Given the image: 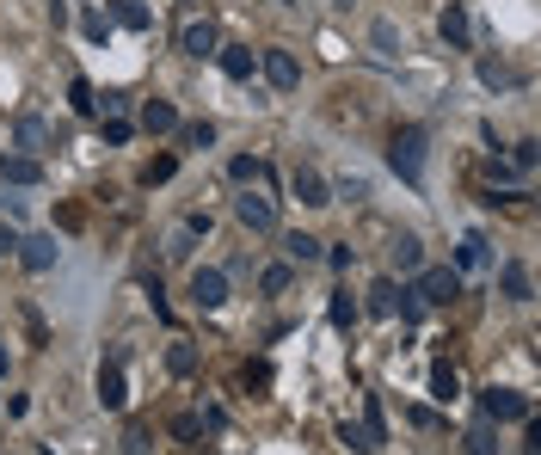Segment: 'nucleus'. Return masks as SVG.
Wrapping results in <instances>:
<instances>
[{
  "instance_id": "obj_1",
  "label": "nucleus",
  "mask_w": 541,
  "mask_h": 455,
  "mask_svg": "<svg viewBox=\"0 0 541 455\" xmlns=\"http://www.w3.org/2000/svg\"><path fill=\"white\" fill-rule=\"evenodd\" d=\"M412 296H418L425 308H443V302H455V296H462V271H455V265H431V271H418Z\"/></svg>"
},
{
  "instance_id": "obj_2",
  "label": "nucleus",
  "mask_w": 541,
  "mask_h": 455,
  "mask_svg": "<svg viewBox=\"0 0 541 455\" xmlns=\"http://www.w3.org/2000/svg\"><path fill=\"white\" fill-rule=\"evenodd\" d=\"M388 160H394V173H400L406 185H418V178H425V130H400L394 148H388Z\"/></svg>"
},
{
  "instance_id": "obj_3",
  "label": "nucleus",
  "mask_w": 541,
  "mask_h": 455,
  "mask_svg": "<svg viewBox=\"0 0 541 455\" xmlns=\"http://www.w3.org/2000/svg\"><path fill=\"white\" fill-rule=\"evenodd\" d=\"M234 215L246 222V228H252V234H270V228H277V204H270L265 191H252V185H246V191L234 197Z\"/></svg>"
},
{
  "instance_id": "obj_4",
  "label": "nucleus",
  "mask_w": 541,
  "mask_h": 455,
  "mask_svg": "<svg viewBox=\"0 0 541 455\" xmlns=\"http://www.w3.org/2000/svg\"><path fill=\"white\" fill-rule=\"evenodd\" d=\"M480 413L492 424H510V419H529V400H523L517 387H486V394H480Z\"/></svg>"
},
{
  "instance_id": "obj_5",
  "label": "nucleus",
  "mask_w": 541,
  "mask_h": 455,
  "mask_svg": "<svg viewBox=\"0 0 541 455\" xmlns=\"http://www.w3.org/2000/svg\"><path fill=\"white\" fill-rule=\"evenodd\" d=\"M289 197L307 204V210H326V204H333V185L314 173V167H289Z\"/></svg>"
},
{
  "instance_id": "obj_6",
  "label": "nucleus",
  "mask_w": 541,
  "mask_h": 455,
  "mask_svg": "<svg viewBox=\"0 0 541 455\" xmlns=\"http://www.w3.org/2000/svg\"><path fill=\"white\" fill-rule=\"evenodd\" d=\"M259 68H265V80L277 86V93H296V86H302V62H296L289 50H265Z\"/></svg>"
},
{
  "instance_id": "obj_7",
  "label": "nucleus",
  "mask_w": 541,
  "mask_h": 455,
  "mask_svg": "<svg viewBox=\"0 0 541 455\" xmlns=\"http://www.w3.org/2000/svg\"><path fill=\"white\" fill-rule=\"evenodd\" d=\"M191 302H197V308H222V302H228V278H222L215 265H197V271H191Z\"/></svg>"
},
{
  "instance_id": "obj_8",
  "label": "nucleus",
  "mask_w": 541,
  "mask_h": 455,
  "mask_svg": "<svg viewBox=\"0 0 541 455\" xmlns=\"http://www.w3.org/2000/svg\"><path fill=\"white\" fill-rule=\"evenodd\" d=\"M124 400H130V387H124V357L111 350V357H105V369H99V406H111V413H117Z\"/></svg>"
},
{
  "instance_id": "obj_9",
  "label": "nucleus",
  "mask_w": 541,
  "mask_h": 455,
  "mask_svg": "<svg viewBox=\"0 0 541 455\" xmlns=\"http://www.w3.org/2000/svg\"><path fill=\"white\" fill-rule=\"evenodd\" d=\"M19 259H25V271H56L62 246H56V234H32V241H19Z\"/></svg>"
},
{
  "instance_id": "obj_10",
  "label": "nucleus",
  "mask_w": 541,
  "mask_h": 455,
  "mask_svg": "<svg viewBox=\"0 0 541 455\" xmlns=\"http://www.w3.org/2000/svg\"><path fill=\"white\" fill-rule=\"evenodd\" d=\"M179 50H185V56H215V50H222V32H215L209 19H191V25L179 32Z\"/></svg>"
},
{
  "instance_id": "obj_11",
  "label": "nucleus",
  "mask_w": 541,
  "mask_h": 455,
  "mask_svg": "<svg viewBox=\"0 0 541 455\" xmlns=\"http://www.w3.org/2000/svg\"><path fill=\"white\" fill-rule=\"evenodd\" d=\"M437 32H443V43H449V50H468V6H462V0H449V6H443L437 13Z\"/></svg>"
},
{
  "instance_id": "obj_12",
  "label": "nucleus",
  "mask_w": 541,
  "mask_h": 455,
  "mask_svg": "<svg viewBox=\"0 0 541 455\" xmlns=\"http://www.w3.org/2000/svg\"><path fill=\"white\" fill-rule=\"evenodd\" d=\"M142 130H148V136H172V130H179V111H172L167 99H148V105H142Z\"/></svg>"
},
{
  "instance_id": "obj_13",
  "label": "nucleus",
  "mask_w": 541,
  "mask_h": 455,
  "mask_svg": "<svg viewBox=\"0 0 541 455\" xmlns=\"http://www.w3.org/2000/svg\"><path fill=\"white\" fill-rule=\"evenodd\" d=\"M215 56H222V74H228V80H252V50H246V43H222Z\"/></svg>"
},
{
  "instance_id": "obj_14",
  "label": "nucleus",
  "mask_w": 541,
  "mask_h": 455,
  "mask_svg": "<svg viewBox=\"0 0 541 455\" xmlns=\"http://www.w3.org/2000/svg\"><path fill=\"white\" fill-rule=\"evenodd\" d=\"M0 178H6V185H37L43 167H37L32 154H6V160H0Z\"/></svg>"
},
{
  "instance_id": "obj_15",
  "label": "nucleus",
  "mask_w": 541,
  "mask_h": 455,
  "mask_svg": "<svg viewBox=\"0 0 541 455\" xmlns=\"http://www.w3.org/2000/svg\"><path fill=\"white\" fill-rule=\"evenodd\" d=\"M13 141H19V148H25V154H43V148H50V130H43V123H37V117H19V123H13Z\"/></svg>"
},
{
  "instance_id": "obj_16",
  "label": "nucleus",
  "mask_w": 541,
  "mask_h": 455,
  "mask_svg": "<svg viewBox=\"0 0 541 455\" xmlns=\"http://www.w3.org/2000/svg\"><path fill=\"white\" fill-rule=\"evenodd\" d=\"M499 289H505L510 302H529V296H536V278H529L523 265H505V271H499Z\"/></svg>"
},
{
  "instance_id": "obj_17",
  "label": "nucleus",
  "mask_w": 541,
  "mask_h": 455,
  "mask_svg": "<svg viewBox=\"0 0 541 455\" xmlns=\"http://www.w3.org/2000/svg\"><path fill=\"white\" fill-rule=\"evenodd\" d=\"M431 400H443V406L462 400V376H455V363H437V369H431Z\"/></svg>"
},
{
  "instance_id": "obj_18",
  "label": "nucleus",
  "mask_w": 541,
  "mask_h": 455,
  "mask_svg": "<svg viewBox=\"0 0 541 455\" xmlns=\"http://www.w3.org/2000/svg\"><path fill=\"white\" fill-rule=\"evenodd\" d=\"M111 19L130 25V32H148V25H154V13H148L142 0H111Z\"/></svg>"
},
{
  "instance_id": "obj_19",
  "label": "nucleus",
  "mask_w": 541,
  "mask_h": 455,
  "mask_svg": "<svg viewBox=\"0 0 541 455\" xmlns=\"http://www.w3.org/2000/svg\"><path fill=\"white\" fill-rule=\"evenodd\" d=\"M228 178H234V185H265V160H252V154H234V160H228Z\"/></svg>"
},
{
  "instance_id": "obj_20",
  "label": "nucleus",
  "mask_w": 541,
  "mask_h": 455,
  "mask_svg": "<svg viewBox=\"0 0 541 455\" xmlns=\"http://www.w3.org/2000/svg\"><path fill=\"white\" fill-rule=\"evenodd\" d=\"M394 302H400V283H394V278H381V283L370 289V314L388 320V314H394Z\"/></svg>"
},
{
  "instance_id": "obj_21",
  "label": "nucleus",
  "mask_w": 541,
  "mask_h": 455,
  "mask_svg": "<svg viewBox=\"0 0 541 455\" xmlns=\"http://www.w3.org/2000/svg\"><path fill=\"white\" fill-rule=\"evenodd\" d=\"M486 265V241L480 234H462V252H455V271H480Z\"/></svg>"
},
{
  "instance_id": "obj_22",
  "label": "nucleus",
  "mask_w": 541,
  "mask_h": 455,
  "mask_svg": "<svg viewBox=\"0 0 541 455\" xmlns=\"http://www.w3.org/2000/svg\"><path fill=\"white\" fill-rule=\"evenodd\" d=\"M283 252H289V265H314V259H320V241H314V234H289Z\"/></svg>"
},
{
  "instance_id": "obj_23",
  "label": "nucleus",
  "mask_w": 541,
  "mask_h": 455,
  "mask_svg": "<svg viewBox=\"0 0 541 455\" xmlns=\"http://www.w3.org/2000/svg\"><path fill=\"white\" fill-rule=\"evenodd\" d=\"M363 437H370L375 450L388 443V424H381V400H375V394H370V400H363Z\"/></svg>"
},
{
  "instance_id": "obj_24",
  "label": "nucleus",
  "mask_w": 541,
  "mask_h": 455,
  "mask_svg": "<svg viewBox=\"0 0 541 455\" xmlns=\"http://www.w3.org/2000/svg\"><path fill=\"white\" fill-rule=\"evenodd\" d=\"M394 265H400V271H418V265H425V246L412 241V234H400V241H394Z\"/></svg>"
},
{
  "instance_id": "obj_25",
  "label": "nucleus",
  "mask_w": 541,
  "mask_h": 455,
  "mask_svg": "<svg viewBox=\"0 0 541 455\" xmlns=\"http://www.w3.org/2000/svg\"><path fill=\"white\" fill-rule=\"evenodd\" d=\"M80 32L93 37V43H105V37H111V13H99V6H93V13H80Z\"/></svg>"
},
{
  "instance_id": "obj_26",
  "label": "nucleus",
  "mask_w": 541,
  "mask_h": 455,
  "mask_svg": "<svg viewBox=\"0 0 541 455\" xmlns=\"http://www.w3.org/2000/svg\"><path fill=\"white\" fill-rule=\"evenodd\" d=\"M172 173H179V160H172V154H160V160H148V167H142V185H167Z\"/></svg>"
},
{
  "instance_id": "obj_27",
  "label": "nucleus",
  "mask_w": 541,
  "mask_h": 455,
  "mask_svg": "<svg viewBox=\"0 0 541 455\" xmlns=\"http://www.w3.org/2000/svg\"><path fill=\"white\" fill-rule=\"evenodd\" d=\"M510 173L523 178V173H536V141H517V148H510V160H505Z\"/></svg>"
},
{
  "instance_id": "obj_28",
  "label": "nucleus",
  "mask_w": 541,
  "mask_h": 455,
  "mask_svg": "<svg viewBox=\"0 0 541 455\" xmlns=\"http://www.w3.org/2000/svg\"><path fill=\"white\" fill-rule=\"evenodd\" d=\"M468 455H499V443H492V419L468 431Z\"/></svg>"
},
{
  "instance_id": "obj_29",
  "label": "nucleus",
  "mask_w": 541,
  "mask_h": 455,
  "mask_svg": "<svg viewBox=\"0 0 541 455\" xmlns=\"http://www.w3.org/2000/svg\"><path fill=\"white\" fill-rule=\"evenodd\" d=\"M68 93H74V111H80V117H93V111H99V93H93V80H74Z\"/></svg>"
},
{
  "instance_id": "obj_30",
  "label": "nucleus",
  "mask_w": 541,
  "mask_h": 455,
  "mask_svg": "<svg viewBox=\"0 0 541 455\" xmlns=\"http://www.w3.org/2000/svg\"><path fill=\"white\" fill-rule=\"evenodd\" d=\"M375 50H381V56H400V32H394V25H388V19H375Z\"/></svg>"
},
{
  "instance_id": "obj_31",
  "label": "nucleus",
  "mask_w": 541,
  "mask_h": 455,
  "mask_svg": "<svg viewBox=\"0 0 541 455\" xmlns=\"http://www.w3.org/2000/svg\"><path fill=\"white\" fill-rule=\"evenodd\" d=\"M167 369H172V376H191V369H197V350H191V345H172L167 350Z\"/></svg>"
},
{
  "instance_id": "obj_32",
  "label": "nucleus",
  "mask_w": 541,
  "mask_h": 455,
  "mask_svg": "<svg viewBox=\"0 0 541 455\" xmlns=\"http://www.w3.org/2000/svg\"><path fill=\"white\" fill-rule=\"evenodd\" d=\"M259 289H265V296H283V289H289V265H265Z\"/></svg>"
},
{
  "instance_id": "obj_33",
  "label": "nucleus",
  "mask_w": 541,
  "mask_h": 455,
  "mask_svg": "<svg viewBox=\"0 0 541 455\" xmlns=\"http://www.w3.org/2000/svg\"><path fill=\"white\" fill-rule=\"evenodd\" d=\"M179 141H185V148H209V141H215V130H209V123H185V130H179Z\"/></svg>"
},
{
  "instance_id": "obj_34",
  "label": "nucleus",
  "mask_w": 541,
  "mask_h": 455,
  "mask_svg": "<svg viewBox=\"0 0 541 455\" xmlns=\"http://www.w3.org/2000/svg\"><path fill=\"white\" fill-rule=\"evenodd\" d=\"M338 443H351V450L375 455V443H370V437H363V424H338Z\"/></svg>"
},
{
  "instance_id": "obj_35",
  "label": "nucleus",
  "mask_w": 541,
  "mask_h": 455,
  "mask_svg": "<svg viewBox=\"0 0 541 455\" xmlns=\"http://www.w3.org/2000/svg\"><path fill=\"white\" fill-rule=\"evenodd\" d=\"M480 80H486V86H510L517 74H510L505 62H480Z\"/></svg>"
},
{
  "instance_id": "obj_36",
  "label": "nucleus",
  "mask_w": 541,
  "mask_h": 455,
  "mask_svg": "<svg viewBox=\"0 0 541 455\" xmlns=\"http://www.w3.org/2000/svg\"><path fill=\"white\" fill-rule=\"evenodd\" d=\"M197 431H203V419H191V413H179V419H172V437H179V443H191Z\"/></svg>"
},
{
  "instance_id": "obj_37",
  "label": "nucleus",
  "mask_w": 541,
  "mask_h": 455,
  "mask_svg": "<svg viewBox=\"0 0 541 455\" xmlns=\"http://www.w3.org/2000/svg\"><path fill=\"white\" fill-rule=\"evenodd\" d=\"M124 455H148V431H142V424L124 431Z\"/></svg>"
},
{
  "instance_id": "obj_38",
  "label": "nucleus",
  "mask_w": 541,
  "mask_h": 455,
  "mask_svg": "<svg viewBox=\"0 0 541 455\" xmlns=\"http://www.w3.org/2000/svg\"><path fill=\"white\" fill-rule=\"evenodd\" d=\"M357 308H351V296H333V326H351Z\"/></svg>"
},
{
  "instance_id": "obj_39",
  "label": "nucleus",
  "mask_w": 541,
  "mask_h": 455,
  "mask_svg": "<svg viewBox=\"0 0 541 455\" xmlns=\"http://www.w3.org/2000/svg\"><path fill=\"white\" fill-rule=\"evenodd\" d=\"M13 246H19V234H13V228H6V222H0V259H6V252H13Z\"/></svg>"
},
{
  "instance_id": "obj_40",
  "label": "nucleus",
  "mask_w": 541,
  "mask_h": 455,
  "mask_svg": "<svg viewBox=\"0 0 541 455\" xmlns=\"http://www.w3.org/2000/svg\"><path fill=\"white\" fill-rule=\"evenodd\" d=\"M0 376H6V350H0Z\"/></svg>"
},
{
  "instance_id": "obj_41",
  "label": "nucleus",
  "mask_w": 541,
  "mask_h": 455,
  "mask_svg": "<svg viewBox=\"0 0 541 455\" xmlns=\"http://www.w3.org/2000/svg\"><path fill=\"white\" fill-rule=\"evenodd\" d=\"M344 6H351V0H344Z\"/></svg>"
}]
</instances>
